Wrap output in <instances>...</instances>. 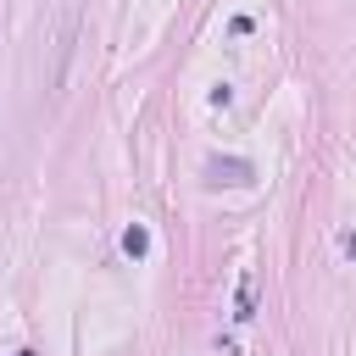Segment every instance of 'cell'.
<instances>
[{
	"label": "cell",
	"mask_w": 356,
	"mask_h": 356,
	"mask_svg": "<svg viewBox=\"0 0 356 356\" xmlns=\"http://www.w3.org/2000/svg\"><path fill=\"white\" fill-rule=\"evenodd\" d=\"M206 178H211V184H250L256 167L239 161V156H211V161H206Z\"/></svg>",
	"instance_id": "obj_1"
},
{
	"label": "cell",
	"mask_w": 356,
	"mask_h": 356,
	"mask_svg": "<svg viewBox=\"0 0 356 356\" xmlns=\"http://www.w3.org/2000/svg\"><path fill=\"white\" fill-rule=\"evenodd\" d=\"M234 317H239V323H250V317H256V273H245V278H239V295H234Z\"/></svg>",
	"instance_id": "obj_2"
},
{
	"label": "cell",
	"mask_w": 356,
	"mask_h": 356,
	"mask_svg": "<svg viewBox=\"0 0 356 356\" xmlns=\"http://www.w3.org/2000/svg\"><path fill=\"white\" fill-rule=\"evenodd\" d=\"M122 250H128V256H145V250H150V234H145V228L134 222V228L122 234Z\"/></svg>",
	"instance_id": "obj_3"
}]
</instances>
